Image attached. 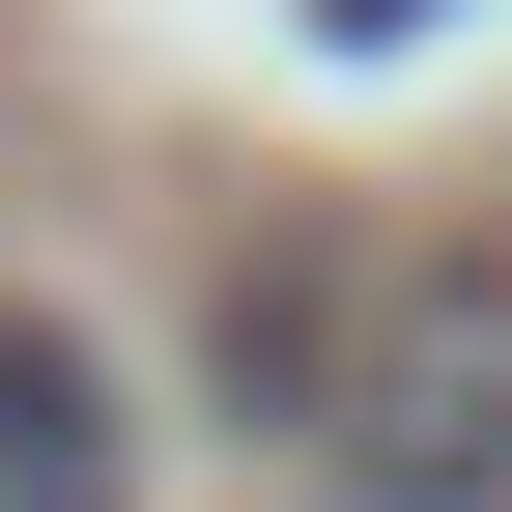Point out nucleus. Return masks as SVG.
I'll use <instances>...</instances> for the list:
<instances>
[{"mask_svg": "<svg viewBox=\"0 0 512 512\" xmlns=\"http://www.w3.org/2000/svg\"><path fill=\"white\" fill-rule=\"evenodd\" d=\"M285 456H313V512H512V256L484 228H370Z\"/></svg>", "mask_w": 512, "mask_h": 512, "instance_id": "f257e3e1", "label": "nucleus"}, {"mask_svg": "<svg viewBox=\"0 0 512 512\" xmlns=\"http://www.w3.org/2000/svg\"><path fill=\"white\" fill-rule=\"evenodd\" d=\"M0 512H143V427L57 313H0Z\"/></svg>", "mask_w": 512, "mask_h": 512, "instance_id": "f03ea898", "label": "nucleus"}]
</instances>
